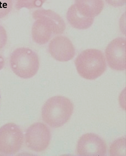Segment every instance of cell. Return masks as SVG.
Here are the masks:
<instances>
[{
	"label": "cell",
	"mask_w": 126,
	"mask_h": 156,
	"mask_svg": "<svg viewBox=\"0 0 126 156\" xmlns=\"http://www.w3.org/2000/svg\"><path fill=\"white\" fill-rule=\"evenodd\" d=\"M74 110V105L68 98L57 95L49 98L43 105L41 116L43 121L50 126L60 127L70 118Z\"/></svg>",
	"instance_id": "obj_1"
},
{
	"label": "cell",
	"mask_w": 126,
	"mask_h": 156,
	"mask_svg": "<svg viewBox=\"0 0 126 156\" xmlns=\"http://www.w3.org/2000/svg\"><path fill=\"white\" fill-rule=\"evenodd\" d=\"M74 63L79 74L88 80H95L100 76L106 68L103 53L95 49H88L82 51L77 57Z\"/></svg>",
	"instance_id": "obj_2"
},
{
	"label": "cell",
	"mask_w": 126,
	"mask_h": 156,
	"mask_svg": "<svg viewBox=\"0 0 126 156\" xmlns=\"http://www.w3.org/2000/svg\"><path fill=\"white\" fill-rule=\"evenodd\" d=\"M10 64L13 72L24 79L34 76L39 66L37 54L31 49L25 47L18 48L13 51L10 57Z\"/></svg>",
	"instance_id": "obj_3"
},
{
	"label": "cell",
	"mask_w": 126,
	"mask_h": 156,
	"mask_svg": "<svg viewBox=\"0 0 126 156\" xmlns=\"http://www.w3.org/2000/svg\"><path fill=\"white\" fill-rule=\"evenodd\" d=\"M23 142L22 131L15 123H7L0 129L1 152L7 154H15L21 149Z\"/></svg>",
	"instance_id": "obj_4"
},
{
	"label": "cell",
	"mask_w": 126,
	"mask_h": 156,
	"mask_svg": "<svg viewBox=\"0 0 126 156\" xmlns=\"http://www.w3.org/2000/svg\"><path fill=\"white\" fill-rule=\"evenodd\" d=\"M66 28L64 21L57 14L51 22H36L32 29V37L36 43L44 44L49 41L52 34H61Z\"/></svg>",
	"instance_id": "obj_5"
},
{
	"label": "cell",
	"mask_w": 126,
	"mask_h": 156,
	"mask_svg": "<svg viewBox=\"0 0 126 156\" xmlns=\"http://www.w3.org/2000/svg\"><path fill=\"white\" fill-rule=\"evenodd\" d=\"M51 137L50 131L45 124L36 122L31 125L26 131L25 137L26 144L33 151L41 152L49 146Z\"/></svg>",
	"instance_id": "obj_6"
},
{
	"label": "cell",
	"mask_w": 126,
	"mask_h": 156,
	"mask_svg": "<svg viewBox=\"0 0 126 156\" xmlns=\"http://www.w3.org/2000/svg\"><path fill=\"white\" fill-rule=\"evenodd\" d=\"M107 145L105 141L98 135L87 133L78 139L76 153L81 156H104L107 153Z\"/></svg>",
	"instance_id": "obj_7"
},
{
	"label": "cell",
	"mask_w": 126,
	"mask_h": 156,
	"mask_svg": "<svg viewBox=\"0 0 126 156\" xmlns=\"http://www.w3.org/2000/svg\"><path fill=\"white\" fill-rule=\"evenodd\" d=\"M106 61L109 67L117 71L126 69V39L119 37L112 40L105 51Z\"/></svg>",
	"instance_id": "obj_8"
},
{
	"label": "cell",
	"mask_w": 126,
	"mask_h": 156,
	"mask_svg": "<svg viewBox=\"0 0 126 156\" xmlns=\"http://www.w3.org/2000/svg\"><path fill=\"white\" fill-rule=\"evenodd\" d=\"M49 51L55 59L62 62L69 61L74 56L75 47L67 37L59 35L54 37L49 45Z\"/></svg>",
	"instance_id": "obj_9"
},
{
	"label": "cell",
	"mask_w": 126,
	"mask_h": 156,
	"mask_svg": "<svg viewBox=\"0 0 126 156\" xmlns=\"http://www.w3.org/2000/svg\"><path fill=\"white\" fill-rule=\"evenodd\" d=\"M74 4L81 15L91 18L99 14L104 6L103 0H75Z\"/></svg>",
	"instance_id": "obj_10"
},
{
	"label": "cell",
	"mask_w": 126,
	"mask_h": 156,
	"mask_svg": "<svg viewBox=\"0 0 126 156\" xmlns=\"http://www.w3.org/2000/svg\"><path fill=\"white\" fill-rule=\"evenodd\" d=\"M66 17L69 24L73 28L85 30L89 28L93 23L94 18L87 17L81 15L77 11L74 4L68 8Z\"/></svg>",
	"instance_id": "obj_11"
},
{
	"label": "cell",
	"mask_w": 126,
	"mask_h": 156,
	"mask_svg": "<svg viewBox=\"0 0 126 156\" xmlns=\"http://www.w3.org/2000/svg\"><path fill=\"white\" fill-rule=\"evenodd\" d=\"M126 139L124 137L119 138L113 142L109 149L110 156L125 155Z\"/></svg>",
	"instance_id": "obj_12"
},
{
	"label": "cell",
	"mask_w": 126,
	"mask_h": 156,
	"mask_svg": "<svg viewBox=\"0 0 126 156\" xmlns=\"http://www.w3.org/2000/svg\"><path fill=\"white\" fill-rule=\"evenodd\" d=\"M9 0H0V19L5 16L10 9L11 2Z\"/></svg>",
	"instance_id": "obj_13"
},
{
	"label": "cell",
	"mask_w": 126,
	"mask_h": 156,
	"mask_svg": "<svg viewBox=\"0 0 126 156\" xmlns=\"http://www.w3.org/2000/svg\"><path fill=\"white\" fill-rule=\"evenodd\" d=\"M7 36L5 30L0 25V49L4 48L7 43Z\"/></svg>",
	"instance_id": "obj_14"
},
{
	"label": "cell",
	"mask_w": 126,
	"mask_h": 156,
	"mask_svg": "<svg viewBox=\"0 0 126 156\" xmlns=\"http://www.w3.org/2000/svg\"><path fill=\"white\" fill-rule=\"evenodd\" d=\"M110 5L115 7L122 6L126 3V0H105Z\"/></svg>",
	"instance_id": "obj_15"
},
{
	"label": "cell",
	"mask_w": 126,
	"mask_h": 156,
	"mask_svg": "<svg viewBox=\"0 0 126 156\" xmlns=\"http://www.w3.org/2000/svg\"><path fill=\"white\" fill-rule=\"evenodd\" d=\"M5 65V61L2 55L0 53V70L4 67Z\"/></svg>",
	"instance_id": "obj_16"
},
{
	"label": "cell",
	"mask_w": 126,
	"mask_h": 156,
	"mask_svg": "<svg viewBox=\"0 0 126 156\" xmlns=\"http://www.w3.org/2000/svg\"><path fill=\"white\" fill-rule=\"evenodd\" d=\"M0 101H1V100H0Z\"/></svg>",
	"instance_id": "obj_17"
}]
</instances>
